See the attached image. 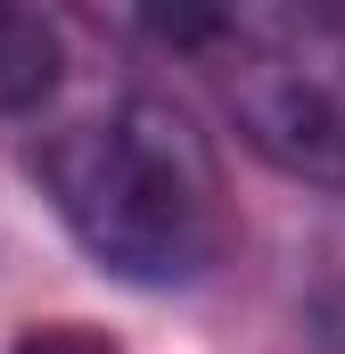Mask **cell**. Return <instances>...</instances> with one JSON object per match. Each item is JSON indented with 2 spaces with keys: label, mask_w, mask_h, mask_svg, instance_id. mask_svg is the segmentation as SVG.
<instances>
[{
  "label": "cell",
  "mask_w": 345,
  "mask_h": 354,
  "mask_svg": "<svg viewBox=\"0 0 345 354\" xmlns=\"http://www.w3.org/2000/svg\"><path fill=\"white\" fill-rule=\"evenodd\" d=\"M33 174L83 256L132 288H197L230 256V189L197 115L148 75H107L33 140Z\"/></svg>",
  "instance_id": "1"
},
{
  "label": "cell",
  "mask_w": 345,
  "mask_h": 354,
  "mask_svg": "<svg viewBox=\"0 0 345 354\" xmlns=\"http://www.w3.org/2000/svg\"><path fill=\"white\" fill-rule=\"evenodd\" d=\"M140 33L197 66L230 132L271 174L345 189V8H157L140 17Z\"/></svg>",
  "instance_id": "2"
},
{
  "label": "cell",
  "mask_w": 345,
  "mask_h": 354,
  "mask_svg": "<svg viewBox=\"0 0 345 354\" xmlns=\"http://www.w3.org/2000/svg\"><path fill=\"white\" fill-rule=\"evenodd\" d=\"M66 91V33L41 8H8L0 0V115L50 107Z\"/></svg>",
  "instance_id": "3"
},
{
  "label": "cell",
  "mask_w": 345,
  "mask_h": 354,
  "mask_svg": "<svg viewBox=\"0 0 345 354\" xmlns=\"http://www.w3.org/2000/svg\"><path fill=\"white\" fill-rule=\"evenodd\" d=\"M8 354H124V346L107 330H90V322H33Z\"/></svg>",
  "instance_id": "4"
}]
</instances>
